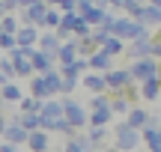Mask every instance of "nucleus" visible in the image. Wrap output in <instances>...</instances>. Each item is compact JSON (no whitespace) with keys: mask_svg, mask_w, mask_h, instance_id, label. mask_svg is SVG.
Wrapping results in <instances>:
<instances>
[{"mask_svg":"<svg viewBox=\"0 0 161 152\" xmlns=\"http://www.w3.org/2000/svg\"><path fill=\"white\" fill-rule=\"evenodd\" d=\"M30 93H33V99H57L60 95V72L51 69V72H42V75H36L33 81H30Z\"/></svg>","mask_w":161,"mask_h":152,"instance_id":"f257e3e1","label":"nucleus"},{"mask_svg":"<svg viewBox=\"0 0 161 152\" xmlns=\"http://www.w3.org/2000/svg\"><path fill=\"white\" fill-rule=\"evenodd\" d=\"M140 143V131L131 128L128 122H116L114 125V149L116 152H134Z\"/></svg>","mask_w":161,"mask_h":152,"instance_id":"f03ea898","label":"nucleus"},{"mask_svg":"<svg viewBox=\"0 0 161 152\" xmlns=\"http://www.w3.org/2000/svg\"><path fill=\"white\" fill-rule=\"evenodd\" d=\"M134 84L146 81V78H158V63L152 57H140V60H131V69H128Z\"/></svg>","mask_w":161,"mask_h":152,"instance_id":"7ed1b4c3","label":"nucleus"},{"mask_svg":"<svg viewBox=\"0 0 161 152\" xmlns=\"http://www.w3.org/2000/svg\"><path fill=\"white\" fill-rule=\"evenodd\" d=\"M102 78H104V90H108V93H122L128 84H134L131 75H128V69H108Z\"/></svg>","mask_w":161,"mask_h":152,"instance_id":"20e7f679","label":"nucleus"},{"mask_svg":"<svg viewBox=\"0 0 161 152\" xmlns=\"http://www.w3.org/2000/svg\"><path fill=\"white\" fill-rule=\"evenodd\" d=\"M30 66H33V75H42V72H51V69H57V60H54V54L33 51V54H30Z\"/></svg>","mask_w":161,"mask_h":152,"instance_id":"39448f33","label":"nucleus"},{"mask_svg":"<svg viewBox=\"0 0 161 152\" xmlns=\"http://www.w3.org/2000/svg\"><path fill=\"white\" fill-rule=\"evenodd\" d=\"M78 84L84 90H90L92 95H98V93H108V90H104V78L98 75V72H86V75H80L78 78Z\"/></svg>","mask_w":161,"mask_h":152,"instance_id":"423d86ee","label":"nucleus"},{"mask_svg":"<svg viewBox=\"0 0 161 152\" xmlns=\"http://www.w3.org/2000/svg\"><path fill=\"white\" fill-rule=\"evenodd\" d=\"M24 143L30 146V152H45V149H51V140H48V131H42V128L30 131Z\"/></svg>","mask_w":161,"mask_h":152,"instance_id":"0eeeda50","label":"nucleus"},{"mask_svg":"<svg viewBox=\"0 0 161 152\" xmlns=\"http://www.w3.org/2000/svg\"><path fill=\"white\" fill-rule=\"evenodd\" d=\"M137 95L143 101H155L158 99V78H146V81L137 84Z\"/></svg>","mask_w":161,"mask_h":152,"instance_id":"6e6552de","label":"nucleus"},{"mask_svg":"<svg viewBox=\"0 0 161 152\" xmlns=\"http://www.w3.org/2000/svg\"><path fill=\"white\" fill-rule=\"evenodd\" d=\"M21 87H18L15 81H6L3 87H0V101H3V105H12V101H21Z\"/></svg>","mask_w":161,"mask_h":152,"instance_id":"1a4fd4ad","label":"nucleus"},{"mask_svg":"<svg viewBox=\"0 0 161 152\" xmlns=\"http://www.w3.org/2000/svg\"><path fill=\"white\" fill-rule=\"evenodd\" d=\"M125 117H128L125 122L131 125V128H137V131H140V128H143V125H146V117H149V113H146L143 107H137V105H131V107H128V111H125Z\"/></svg>","mask_w":161,"mask_h":152,"instance_id":"9d476101","label":"nucleus"},{"mask_svg":"<svg viewBox=\"0 0 161 152\" xmlns=\"http://www.w3.org/2000/svg\"><path fill=\"white\" fill-rule=\"evenodd\" d=\"M122 48H125V42L116 39V36H108V39L102 42V51L108 54V57H116V54H122Z\"/></svg>","mask_w":161,"mask_h":152,"instance_id":"9b49d317","label":"nucleus"},{"mask_svg":"<svg viewBox=\"0 0 161 152\" xmlns=\"http://www.w3.org/2000/svg\"><path fill=\"white\" fill-rule=\"evenodd\" d=\"M39 111V99H33V95H21V101H18V113H36Z\"/></svg>","mask_w":161,"mask_h":152,"instance_id":"f8f14e48","label":"nucleus"},{"mask_svg":"<svg viewBox=\"0 0 161 152\" xmlns=\"http://www.w3.org/2000/svg\"><path fill=\"white\" fill-rule=\"evenodd\" d=\"M0 48L12 51V48H15V33H0Z\"/></svg>","mask_w":161,"mask_h":152,"instance_id":"ddd939ff","label":"nucleus"},{"mask_svg":"<svg viewBox=\"0 0 161 152\" xmlns=\"http://www.w3.org/2000/svg\"><path fill=\"white\" fill-rule=\"evenodd\" d=\"M0 152H18V146H12V143L3 140V143H0Z\"/></svg>","mask_w":161,"mask_h":152,"instance_id":"4468645a","label":"nucleus"},{"mask_svg":"<svg viewBox=\"0 0 161 152\" xmlns=\"http://www.w3.org/2000/svg\"><path fill=\"white\" fill-rule=\"evenodd\" d=\"M6 122H9V119L3 117V111H0V134H3V128H6Z\"/></svg>","mask_w":161,"mask_h":152,"instance_id":"2eb2a0df","label":"nucleus"},{"mask_svg":"<svg viewBox=\"0 0 161 152\" xmlns=\"http://www.w3.org/2000/svg\"><path fill=\"white\" fill-rule=\"evenodd\" d=\"M146 6H161V0H146Z\"/></svg>","mask_w":161,"mask_h":152,"instance_id":"dca6fc26","label":"nucleus"},{"mask_svg":"<svg viewBox=\"0 0 161 152\" xmlns=\"http://www.w3.org/2000/svg\"><path fill=\"white\" fill-rule=\"evenodd\" d=\"M45 152H57V149H45Z\"/></svg>","mask_w":161,"mask_h":152,"instance_id":"f3484780","label":"nucleus"},{"mask_svg":"<svg viewBox=\"0 0 161 152\" xmlns=\"http://www.w3.org/2000/svg\"><path fill=\"white\" fill-rule=\"evenodd\" d=\"M0 111H3V101H0Z\"/></svg>","mask_w":161,"mask_h":152,"instance_id":"a211bd4d","label":"nucleus"}]
</instances>
